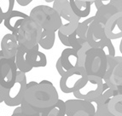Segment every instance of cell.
I'll return each mask as SVG.
<instances>
[{
  "instance_id": "6",
  "label": "cell",
  "mask_w": 122,
  "mask_h": 116,
  "mask_svg": "<svg viewBox=\"0 0 122 116\" xmlns=\"http://www.w3.org/2000/svg\"><path fill=\"white\" fill-rule=\"evenodd\" d=\"M84 68L87 75L102 79L107 69V57L99 48H91L86 53Z\"/></svg>"
},
{
  "instance_id": "3",
  "label": "cell",
  "mask_w": 122,
  "mask_h": 116,
  "mask_svg": "<svg viewBox=\"0 0 122 116\" xmlns=\"http://www.w3.org/2000/svg\"><path fill=\"white\" fill-rule=\"evenodd\" d=\"M42 31L43 29L28 17L23 21L16 32L12 34L16 38L18 45L30 50L36 45H39Z\"/></svg>"
},
{
  "instance_id": "15",
  "label": "cell",
  "mask_w": 122,
  "mask_h": 116,
  "mask_svg": "<svg viewBox=\"0 0 122 116\" xmlns=\"http://www.w3.org/2000/svg\"><path fill=\"white\" fill-rule=\"evenodd\" d=\"M29 17L28 15L19 11V10H13L12 12L4 20V25L11 33H15L19 28L20 25L22 24L26 19Z\"/></svg>"
},
{
  "instance_id": "13",
  "label": "cell",
  "mask_w": 122,
  "mask_h": 116,
  "mask_svg": "<svg viewBox=\"0 0 122 116\" xmlns=\"http://www.w3.org/2000/svg\"><path fill=\"white\" fill-rule=\"evenodd\" d=\"M116 64L110 73H105L102 78L104 83L111 90L116 91L122 86V56H115Z\"/></svg>"
},
{
  "instance_id": "42",
  "label": "cell",
  "mask_w": 122,
  "mask_h": 116,
  "mask_svg": "<svg viewBox=\"0 0 122 116\" xmlns=\"http://www.w3.org/2000/svg\"><path fill=\"white\" fill-rule=\"evenodd\" d=\"M43 1H45V2H47V3H51V2H55L56 0H43Z\"/></svg>"
},
{
  "instance_id": "1",
  "label": "cell",
  "mask_w": 122,
  "mask_h": 116,
  "mask_svg": "<svg viewBox=\"0 0 122 116\" xmlns=\"http://www.w3.org/2000/svg\"><path fill=\"white\" fill-rule=\"evenodd\" d=\"M59 100V94L49 80L31 81L26 84V91L20 103L24 116L41 114Z\"/></svg>"
},
{
  "instance_id": "12",
  "label": "cell",
  "mask_w": 122,
  "mask_h": 116,
  "mask_svg": "<svg viewBox=\"0 0 122 116\" xmlns=\"http://www.w3.org/2000/svg\"><path fill=\"white\" fill-rule=\"evenodd\" d=\"M105 34L108 39L114 40L122 38V11L117 13L110 17L104 25Z\"/></svg>"
},
{
  "instance_id": "7",
  "label": "cell",
  "mask_w": 122,
  "mask_h": 116,
  "mask_svg": "<svg viewBox=\"0 0 122 116\" xmlns=\"http://www.w3.org/2000/svg\"><path fill=\"white\" fill-rule=\"evenodd\" d=\"M103 93V80L97 76L88 75L86 85L73 92L76 99L93 102Z\"/></svg>"
},
{
  "instance_id": "34",
  "label": "cell",
  "mask_w": 122,
  "mask_h": 116,
  "mask_svg": "<svg viewBox=\"0 0 122 116\" xmlns=\"http://www.w3.org/2000/svg\"><path fill=\"white\" fill-rule=\"evenodd\" d=\"M6 94H7V89H5V88L3 87L0 85V103L4 102V99H5V96H6Z\"/></svg>"
},
{
  "instance_id": "37",
  "label": "cell",
  "mask_w": 122,
  "mask_h": 116,
  "mask_svg": "<svg viewBox=\"0 0 122 116\" xmlns=\"http://www.w3.org/2000/svg\"><path fill=\"white\" fill-rule=\"evenodd\" d=\"M15 1L20 6H27L29 4L33 2V0H15Z\"/></svg>"
},
{
  "instance_id": "20",
  "label": "cell",
  "mask_w": 122,
  "mask_h": 116,
  "mask_svg": "<svg viewBox=\"0 0 122 116\" xmlns=\"http://www.w3.org/2000/svg\"><path fill=\"white\" fill-rule=\"evenodd\" d=\"M117 12H118V10H116V8L113 4H108V5H104L98 9L94 17L98 22L102 25H105L108 19L112 17Z\"/></svg>"
},
{
  "instance_id": "35",
  "label": "cell",
  "mask_w": 122,
  "mask_h": 116,
  "mask_svg": "<svg viewBox=\"0 0 122 116\" xmlns=\"http://www.w3.org/2000/svg\"><path fill=\"white\" fill-rule=\"evenodd\" d=\"M11 116H24V114H22V110H21V108L20 106L15 108V109L13 111Z\"/></svg>"
},
{
  "instance_id": "10",
  "label": "cell",
  "mask_w": 122,
  "mask_h": 116,
  "mask_svg": "<svg viewBox=\"0 0 122 116\" xmlns=\"http://www.w3.org/2000/svg\"><path fill=\"white\" fill-rule=\"evenodd\" d=\"M16 73L15 59L4 58L0 61V85L5 89L10 88L15 82Z\"/></svg>"
},
{
  "instance_id": "25",
  "label": "cell",
  "mask_w": 122,
  "mask_h": 116,
  "mask_svg": "<svg viewBox=\"0 0 122 116\" xmlns=\"http://www.w3.org/2000/svg\"><path fill=\"white\" fill-rule=\"evenodd\" d=\"M95 17L92 16L90 17V18L86 19L84 21H79V25H78L77 29H76L75 33L77 34V36L80 39H86V34H87V31L89 29L90 25L92 24V22L94 20Z\"/></svg>"
},
{
  "instance_id": "11",
  "label": "cell",
  "mask_w": 122,
  "mask_h": 116,
  "mask_svg": "<svg viewBox=\"0 0 122 116\" xmlns=\"http://www.w3.org/2000/svg\"><path fill=\"white\" fill-rule=\"evenodd\" d=\"M86 39L92 48H100L108 39L105 34L104 25L94 19L90 25Z\"/></svg>"
},
{
  "instance_id": "23",
  "label": "cell",
  "mask_w": 122,
  "mask_h": 116,
  "mask_svg": "<svg viewBox=\"0 0 122 116\" xmlns=\"http://www.w3.org/2000/svg\"><path fill=\"white\" fill-rule=\"evenodd\" d=\"M108 108L113 115L122 116V95L113 96L108 102Z\"/></svg>"
},
{
  "instance_id": "38",
  "label": "cell",
  "mask_w": 122,
  "mask_h": 116,
  "mask_svg": "<svg viewBox=\"0 0 122 116\" xmlns=\"http://www.w3.org/2000/svg\"><path fill=\"white\" fill-rule=\"evenodd\" d=\"M114 91V90H113ZM117 95H122V86H120L118 88V90L116 91H114V96H117Z\"/></svg>"
},
{
  "instance_id": "30",
  "label": "cell",
  "mask_w": 122,
  "mask_h": 116,
  "mask_svg": "<svg viewBox=\"0 0 122 116\" xmlns=\"http://www.w3.org/2000/svg\"><path fill=\"white\" fill-rule=\"evenodd\" d=\"M108 103H104L101 104V105H97L94 116H114L108 109Z\"/></svg>"
},
{
  "instance_id": "5",
  "label": "cell",
  "mask_w": 122,
  "mask_h": 116,
  "mask_svg": "<svg viewBox=\"0 0 122 116\" xmlns=\"http://www.w3.org/2000/svg\"><path fill=\"white\" fill-rule=\"evenodd\" d=\"M88 75L83 67H76L61 76L59 86L63 93H73L86 85Z\"/></svg>"
},
{
  "instance_id": "22",
  "label": "cell",
  "mask_w": 122,
  "mask_h": 116,
  "mask_svg": "<svg viewBox=\"0 0 122 116\" xmlns=\"http://www.w3.org/2000/svg\"><path fill=\"white\" fill-rule=\"evenodd\" d=\"M65 110V102L59 99L55 105L41 113L40 116H66Z\"/></svg>"
},
{
  "instance_id": "28",
  "label": "cell",
  "mask_w": 122,
  "mask_h": 116,
  "mask_svg": "<svg viewBox=\"0 0 122 116\" xmlns=\"http://www.w3.org/2000/svg\"><path fill=\"white\" fill-rule=\"evenodd\" d=\"M99 49H101L103 51V53L105 54L107 58L115 56V48L113 45L112 40H110V39H108Z\"/></svg>"
},
{
  "instance_id": "43",
  "label": "cell",
  "mask_w": 122,
  "mask_h": 116,
  "mask_svg": "<svg viewBox=\"0 0 122 116\" xmlns=\"http://www.w3.org/2000/svg\"><path fill=\"white\" fill-rule=\"evenodd\" d=\"M26 116H40V114H31V115H26Z\"/></svg>"
},
{
  "instance_id": "41",
  "label": "cell",
  "mask_w": 122,
  "mask_h": 116,
  "mask_svg": "<svg viewBox=\"0 0 122 116\" xmlns=\"http://www.w3.org/2000/svg\"><path fill=\"white\" fill-rule=\"evenodd\" d=\"M80 1H85V2H91V3H94L96 0H80Z\"/></svg>"
},
{
  "instance_id": "16",
  "label": "cell",
  "mask_w": 122,
  "mask_h": 116,
  "mask_svg": "<svg viewBox=\"0 0 122 116\" xmlns=\"http://www.w3.org/2000/svg\"><path fill=\"white\" fill-rule=\"evenodd\" d=\"M27 50L28 49L25 48L22 45H19L18 49L15 57V62L16 65L17 70L22 72V73H28L33 69L28 61V57H27Z\"/></svg>"
},
{
  "instance_id": "18",
  "label": "cell",
  "mask_w": 122,
  "mask_h": 116,
  "mask_svg": "<svg viewBox=\"0 0 122 116\" xmlns=\"http://www.w3.org/2000/svg\"><path fill=\"white\" fill-rule=\"evenodd\" d=\"M59 58L61 60V65L63 66L66 71L78 67L77 51L73 48H67L63 50Z\"/></svg>"
},
{
  "instance_id": "17",
  "label": "cell",
  "mask_w": 122,
  "mask_h": 116,
  "mask_svg": "<svg viewBox=\"0 0 122 116\" xmlns=\"http://www.w3.org/2000/svg\"><path fill=\"white\" fill-rule=\"evenodd\" d=\"M39 45H36L33 49L27 50V57L31 67H45L47 65V58L45 53L39 51Z\"/></svg>"
},
{
  "instance_id": "8",
  "label": "cell",
  "mask_w": 122,
  "mask_h": 116,
  "mask_svg": "<svg viewBox=\"0 0 122 116\" xmlns=\"http://www.w3.org/2000/svg\"><path fill=\"white\" fill-rule=\"evenodd\" d=\"M26 73L18 71L16 73V80L12 86L7 89V94L4 102L9 107L20 106L23 96L26 89Z\"/></svg>"
},
{
  "instance_id": "21",
  "label": "cell",
  "mask_w": 122,
  "mask_h": 116,
  "mask_svg": "<svg viewBox=\"0 0 122 116\" xmlns=\"http://www.w3.org/2000/svg\"><path fill=\"white\" fill-rule=\"evenodd\" d=\"M56 41V32L43 30L41 33L40 39L39 41V45L44 50H49L52 49Z\"/></svg>"
},
{
  "instance_id": "40",
  "label": "cell",
  "mask_w": 122,
  "mask_h": 116,
  "mask_svg": "<svg viewBox=\"0 0 122 116\" xmlns=\"http://www.w3.org/2000/svg\"><path fill=\"white\" fill-rule=\"evenodd\" d=\"M4 55H3V53H2V51L0 50V61H2L3 59H4Z\"/></svg>"
},
{
  "instance_id": "14",
  "label": "cell",
  "mask_w": 122,
  "mask_h": 116,
  "mask_svg": "<svg viewBox=\"0 0 122 116\" xmlns=\"http://www.w3.org/2000/svg\"><path fill=\"white\" fill-rule=\"evenodd\" d=\"M1 51L6 59H15L18 49V42L12 33H7L1 40Z\"/></svg>"
},
{
  "instance_id": "32",
  "label": "cell",
  "mask_w": 122,
  "mask_h": 116,
  "mask_svg": "<svg viewBox=\"0 0 122 116\" xmlns=\"http://www.w3.org/2000/svg\"><path fill=\"white\" fill-rule=\"evenodd\" d=\"M57 35H58V38H59L61 43L65 46H67L68 48H70V45H69V41H68V36L65 34H62L61 32L57 31Z\"/></svg>"
},
{
  "instance_id": "36",
  "label": "cell",
  "mask_w": 122,
  "mask_h": 116,
  "mask_svg": "<svg viewBox=\"0 0 122 116\" xmlns=\"http://www.w3.org/2000/svg\"><path fill=\"white\" fill-rule=\"evenodd\" d=\"M112 4L118 11H122V0H115Z\"/></svg>"
},
{
  "instance_id": "39",
  "label": "cell",
  "mask_w": 122,
  "mask_h": 116,
  "mask_svg": "<svg viewBox=\"0 0 122 116\" xmlns=\"http://www.w3.org/2000/svg\"><path fill=\"white\" fill-rule=\"evenodd\" d=\"M120 53L122 54V38H121V40H120Z\"/></svg>"
},
{
  "instance_id": "33",
  "label": "cell",
  "mask_w": 122,
  "mask_h": 116,
  "mask_svg": "<svg viewBox=\"0 0 122 116\" xmlns=\"http://www.w3.org/2000/svg\"><path fill=\"white\" fill-rule=\"evenodd\" d=\"M56 68L57 72H58V73L60 74V76H62L63 74L67 72L65 69H64L63 66L61 65V62L60 58H58V60L56 61Z\"/></svg>"
},
{
  "instance_id": "24",
  "label": "cell",
  "mask_w": 122,
  "mask_h": 116,
  "mask_svg": "<svg viewBox=\"0 0 122 116\" xmlns=\"http://www.w3.org/2000/svg\"><path fill=\"white\" fill-rule=\"evenodd\" d=\"M15 0H0V24L14 10Z\"/></svg>"
},
{
  "instance_id": "2",
  "label": "cell",
  "mask_w": 122,
  "mask_h": 116,
  "mask_svg": "<svg viewBox=\"0 0 122 116\" xmlns=\"http://www.w3.org/2000/svg\"><path fill=\"white\" fill-rule=\"evenodd\" d=\"M29 18L39 25L43 30L56 32L61 26V20L58 13L48 5H38L33 8Z\"/></svg>"
},
{
  "instance_id": "31",
  "label": "cell",
  "mask_w": 122,
  "mask_h": 116,
  "mask_svg": "<svg viewBox=\"0 0 122 116\" xmlns=\"http://www.w3.org/2000/svg\"><path fill=\"white\" fill-rule=\"evenodd\" d=\"M115 0H96L93 4H95L97 10H98L99 8H101L102 6L104 5H108V4H112Z\"/></svg>"
},
{
  "instance_id": "26",
  "label": "cell",
  "mask_w": 122,
  "mask_h": 116,
  "mask_svg": "<svg viewBox=\"0 0 122 116\" xmlns=\"http://www.w3.org/2000/svg\"><path fill=\"white\" fill-rule=\"evenodd\" d=\"M92 47L90 46L87 41H85L82 44L81 47L77 50V55H78V67H83L85 65V61H86V57L87 51L91 49Z\"/></svg>"
},
{
  "instance_id": "27",
  "label": "cell",
  "mask_w": 122,
  "mask_h": 116,
  "mask_svg": "<svg viewBox=\"0 0 122 116\" xmlns=\"http://www.w3.org/2000/svg\"><path fill=\"white\" fill-rule=\"evenodd\" d=\"M86 39H80L77 36L75 32H73L72 34L68 35V41H69L70 48H73V50H75L76 51L81 47L82 44L86 41Z\"/></svg>"
},
{
  "instance_id": "9",
  "label": "cell",
  "mask_w": 122,
  "mask_h": 116,
  "mask_svg": "<svg viewBox=\"0 0 122 116\" xmlns=\"http://www.w3.org/2000/svg\"><path fill=\"white\" fill-rule=\"evenodd\" d=\"M66 116H94L96 108L92 102L80 99H70L65 102Z\"/></svg>"
},
{
  "instance_id": "19",
  "label": "cell",
  "mask_w": 122,
  "mask_h": 116,
  "mask_svg": "<svg viewBox=\"0 0 122 116\" xmlns=\"http://www.w3.org/2000/svg\"><path fill=\"white\" fill-rule=\"evenodd\" d=\"M73 12L77 15L79 18L87 17L91 13V8L93 3L85 2L80 0H68Z\"/></svg>"
},
{
  "instance_id": "29",
  "label": "cell",
  "mask_w": 122,
  "mask_h": 116,
  "mask_svg": "<svg viewBox=\"0 0 122 116\" xmlns=\"http://www.w3.org/2000/svg\"><path fill=\"white\" fill-rule=\"evenodd\" d=\"M114 96V91L108 88L106 91H104L103 93L99 96V97L97 98L93 102L97 105H101V104H104V103H108L110 101V99Z\"/></svg>"
},
{
  "instance_id": "4",
  "label": "cell",
  "mask_w": 122,
  "mask_h": 116,
  "mask_svg": "<svg viewBox=\"0 0 122 116\" xmlns=\"http://www.w3.org/2000/svg\"><path fill=\"white\" fill-rule=\"evenodd\" d=\"M52 8L58 13L61 20V26L58 31L67 36L75 32L80 18L73 12L68 0H56L53 2Z\"/></svg>"
}]
</instances>
